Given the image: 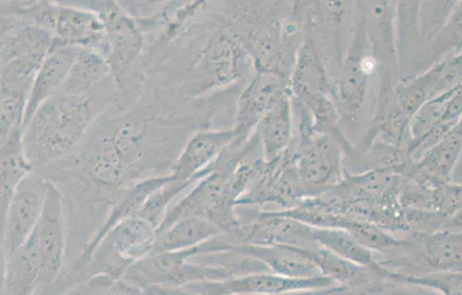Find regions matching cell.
Here are the masks:
<instances>
[{
	"label": "cell",
	"instance_id": "cell-1",
	"mask_svg": "<svg viewBox=\"0 0 462 295\" xmlns=\"http://www.w3.org/2000/svg\"><path fill=\"white\" fill-rule=\"evenodd\" d=\"M101 108L92 94L62 92L41 106L23 130L24 152L31 164H52L74 152Z\"/></svg>",
	"mask_w": 462,
	"mask_h": 295
},
{
	"label": "cell",
	"instance_id": "cell-2",
	"mask_svg": "<svg viewBox=\"0 0 462 295\" xmlns=\"http://www.w3.org/2000/svg\"><path fill=\"white\" fill-rule=\"evenodd\" d=\"M79 7L95 12L107 31L108 52L106 55L117 89L134 92L143 75V34L133 17L115 2H71Z\"/></svg>",
	"mask_w": 462,
	"mask_h": 295
},
{
	"label": "cell",
	"instance_id": "cell-3",
	"mask_svg": "<svg viewBox=\"0 0 462 295\" xmlns=\"http://www.w3.org/2000/svg\"><path fill=\"white\" fill-rule=\"evenodd\" d=\"M377 74L378 62L372 52L364 17L357 8L351 40L333 85L341 122L354 124L359 121L371 90V79Z\"/></svg>",
	"mask_w": 462,
	"mask_h": 295
},
{
	"label": "cell",
	"instance_id": "cell-4",
	"mask_svg": "<svg viewBox=\"0 0 462 295\" xmlns=\"http://www.w3.org/2000/svg\"><path fill=\"white\" fill-rule=\"evenodd\" d=\"M55 35L12 16H2V84L30 88Z\"/></svg>",
	"mask_w": 462,
	"mask_h": 295
},
{
	"label": "cell",
	"instance_id": "cell-5",
	"mask_svg": "<svg viewBox=\"0 0 462 295\" xmlns=\"http://www.w3.org/2000/svg\"><path fill=\"white\" fill-rule=\"evenodd\" d=\"M345 149L329 135L317 134L300 142L296 167L306 197L320 196L345 179Z\"/></svg>",
	"mask_w": 462,
	"mask_h": 295
},
{
	"label": "cell",
	"instance_id": "cell-6",
	"mask_svg": "<svg viewBox=\"0 0 462 295\" xmlns=\"http://www.w3.org/2000/svg\"><path fill=\"white\" fill-rule=\"evenodd\" d=\"M49 180L31 172L12 198L2 217V261L5 262L32 235L45 207Z\"/></svg>",
	"mask_w": 462,
	"mask_h": 295
},
{
	"label": "cell",
	"instance_id": "cell-7",
	"mask_svg": "<svg viewBox=\"0 0 462 295\" xmlns=\"http://www.w3.org/2000/svg\"><path fill=\"white\" fill-rule=\"evenodd\" d=\"M402 263V276L462 272V230H441L430 235H408Z\"/></svg>",
	"mask_w": 462,
	"mask_h": 295
},
{
	"label": "cell",
	"instance_id": "cell-8",
	"mask_svg": "<svg viewBox=\"0 0 462 295\" xmlns=\"http://www.w3.org/2000/svg\"><path fill=\"white\" fill-rule=\"evenodd\" d=\"M251 55L230 32L217 30L204 46L198 71L204 77L206 90L228 86L245 77L253 65ZM254 62V61H253Z\"/></svg>",
	"mask_w": 462,
	"mask_h": 295
},
{
	"label": "cell",
	"instance_id": "cell-9",
	"mask_svg": "<svg viewBox=\"0 0 462 295\" xmlns=\"http://www.w3.org/2000/svg\"><path fill=\"white\" fill-rule=\"evenodd\" d=\"M335 285L339 284L327 276H318L314 279H291L273 272H259L234 276L223 281L193 282L183 287L208 295H276L302 290V289Z\"/></svg>",
	"mask_w": 462,
	"mask_h": 295
},
{
	"label": "cell",
	"instance_id": "cell-10",
	"mask_svg": "<svg viewBox=\"0 0 462 295\" xmlns=\"http://www.w3.org/2000/svg\"><path fill=\"white\" fill-rule=\"evenodd\" d=\"M238 138L247 141L235 125L229 129L199 131L173 161L170 174L173 179L198 183L214 171L218 156Z\"/></svg>",
	"mask_w": 462,
	"mask_h": 295
},
{
	"label": "cell",
	"instance_id": "cell-11",
	"mask_svg": "<svg viewBox=\"0 0 462 295\" xmlns=\"http://www.w3.org/2000/svg\"><path fill=\"white\" fill-rule=\"evenodd\" d=\"M36 234L42 261L41 281L49 284L60 275L66 249L64 203L58 186L51 180L48 181L45 207Z\"/></svg>",
	"mask_w": 462,
	"mask_h": 295
},
{
	"label": "cell",
	"instance_id": "cell-12",
	"mask_svg": "<svg viewBox=\"0 0 462 295\" xmlns=\"http://www.w3.org/2000/svg\"><path fill=\"white\" fill-rule=\"evenodd\" d=\"M80 164L89 178L106 187L129 186L126 161L109 122L98 127L80 153Z\"/></svg>",
	"mask_w": 462,
	"mask_h": 295
},
{
	"label": "cell",
	"instance_id": "cell-13",
	"mask_svg": "<svg viewBox=\"0 0 462 295\" xmlns=\"http://www.w3.org/2000/svg\"><path fill=\"white\" fill-rule=\"evenodd\" d=\"M290 77L273 70H255L243 90L236 108L235 127L248 140L262 116L290 90Z\"/></svg>",
	"mask_w": 462,
	"mask_h": 295
},
{
	"label": "cell",
	"instance_id": "cell-14",
	"mask_svg": "<svg viewBox=\"0 0 462 295\" xmlns=\"http://www.w3.org/2000/svg\"><path fill=\"white\" fill-rule=\"evenodd\" d=\"M79 51V48L66 45L55 37L53 45L31 86L23 130L41 106L61 92Z\"/></svg>",
	"mask_w": 462,
	"mask_h": 295
},
{
	"label": "cell",
	"instance_id": "cell-15",
	"mask_svg": "<svg viewBox=\"0 0 462 295\" xmlns=\"http://www.w3.org/2000/svg\"><path fill=\"white\" fill-rule=\"evenodd\" d=\"M60 12L54 35L56 39L79 49L92 50L106 59L108 52L107 31L95 12L71 2H59Z\"/></svg>",
	"mask_w": 462,
	"mask_h": 295
},
{
	"label": "cell",
	"instance_id": "cell-16",
	"mask_svg": "<svg viewBox=\"0 0 462 295\" xmlns=\"http://www.w3.org/2000/svg\"><path fill=\"white\" fill-rule=\"evenodd\" d=\"M292 99L306 105L317 98L333 96V85L313 35L305 34L290 78Z\"/></svg>",
	"mask_w": 462,
	"mask_h": 295
},
{
	"label": "cell",
	"instance_id": "cell-17",
	"mask_svg": "<svg viewBox=\"0 0 462 295\" xmlns=\"http://www.w3.org/2000/svg\"><path fill=\"white\" fill-rule=\"evenodd\" d=\"M172 179L170 173L166 175H158V177H149L147 179L136 181L125 188L120 196L117 197L116 202L112 206L109 216L98 229L95 237L85 249L77 267L80 268L88 265L91 257L95 254L99 244L105 240L112 230L118 224L134 217H139L143 206L152 194L159 190L171 181Z\"/></svg>",
	"mask_w": 462,
	"mask_h": 295
},
{
	"label": "cell",
	"instance_id": "cell-18",
	"mask_svg": "<svg viewBox=\"0 0 462 295\" xmlns=\"http://www.w3.org/2000/svg\"><path fill=\"white\" fill-rule=\"evenodd\" d=\"M462 154V125L424 154L420 161L410 162L403 177L434 186L452 181L453 173Z\"/></svg>",
	"mask_w": 462,
	"mask_h": 295
},
{
	"label": "cell",
	"instance_id": "cell-19",
	"mask_svg": "<svg viewBox=\"0 0 462 295\" xmlns=\"http://www.w3.org/2000/svg\"><path fill=\"white\" fill-rule=\"evenodd\" d=\"M236 253L264 263L270 272L291 279H314L323 276L308 254V249L285 244H242Z\"/></svg>",
	"mask_w": 462,
	"mask_h": 295
},
{
	"label": "cell",
	"instance_id": "cell-20",
	"mask_svg": "<svg viewBox=\"0 0 462 295\" xmlns=\"http://www.w3.org/2000/svg\"><path fill=\"white\" fill-rule=\"evenodd\" d=\"M42 261L36 229L29 240L3 262L2 295H32L41 281Z\"/></svg>",
	"mask_w": 462,
	"mask_h": 295
},
{
	"label": "cell",
	"instance_id": "cell-21",
	"mask_svg": "<svg viewBox=\"0 0 462 295\" xmlns=\"http://www.w3.org/2000/svg\"><path fill=\"white\" fill-rule=\"evenodd\" d=\"M293 124H295V117H293L290 91L262 116L257 128H255V134H257L261 148L263 150L265 161L278 159L290 148Z\"/></svg>",
	"mask_w": 462,
	"mask_h": 295
},
{
	"label": "cell",
	"instance_id": "cell-22",
	"mask_svg": "<svg viewBox=\"0 0 462 295\" xmlns=\"http://www.w3.org/2000/svg\"><path fill=\"white\" fill-rule=\"evenodd\" d=\"M23 147V130L12 132L0 140V208L2 217L22 181L33 172Z\"/></svg>",
	"mask_w": 462,
	"mask_h": 295
},
{
	"label": "cell",
	"instance_id": "cell-23",
	"mask_svg": "<svg viewBox=\"0 0 462 295\" xmlns=\"http://www.w3.org/2000/svg\"><path fill=\"white\" fill-rule=\"evenodd\" d=\"M112 78L111 68L102 54L79 49L61 92L72 96H88Z\"/></svg>",
	"mask_w": 462,
	"mask_h": 295
},
{
	"label": "cell",
	"instance_id": "cell-24",
	"mask_svg": "<svg viewBox=\"0 0 462 295\" xmlns=\"http://www.w3.org/2000/svg\"><path fill=\"white\" fill-rule=\"evenodd\" d=\"M221 234L224 232L208 218L185 217L159 234L157 247L154 251L178 253V251L189 250Z\"/></svg>",
	"mask_w": 462,
	"mask_h": 295
},
{
	"label": "cell",
	"instance_id": "cell-25",
	"mask_svg": "<svg viewBox=\"0 0 462 295\" xmlns=\"http://www.w3.org/2000/svg\"><path fill=\"white\" fill-rule=\"evenodd\" d=\"M462 52V2H457L445 27L423 49L415 67V77L439 62ZM414 77V78H415Z\"/></svg>",
	"mask_w": 462,
	"mask_h": 295
},
{
	"label": "cell",
	"instance_id": "cell-26",
	"mask_svg": "<svg viewBox=\"0 0 462 295\" xmlns=\"http://www.w3.org/2000/svg\"><path fill=\"white\" fill-rule=\"evenodd\" d=\"M311 234L317 244L342 259L364 267L379 265V262L374 260L373 251L345 229L311 227Z\"/></svg>",
	"mask_w": 462,
	"mask_h": 295
},
{
	"label": "cell",
	"instance_id": "cell-27",
	"mask_svg": "<svg viewBox=\"0 0 462 295\" xmlns=\"http://www.w3.org/2000/svg\"><path fill=\"white\" fill-rule=\"evenodd\" d=\"M429 100L452 90L462 81V52L414 78Z\"/></svg>",
	"mask_w": 462,
	"mask_h": 295
},
{
	"label": "cell",
	"instance_id": "cell-28",
	"mask_svg": "<svg viewBox=\"0 0 462 295\" xmlns=\"http://www.w3.org/2000/svg\"><path fill=\"white\" fill-rule=\"evenodd\" d=\"M30 89L26 87L2 84L0 94V140L12 132L23 130Z\"/></svg>",
	"mask_w": 462,
	"mask_h": 295
},
{
	"label": "cell",
	"instance_id": "cell-29",
	"mask_svg": "<svg viewBox=\"0 0 462 295\" xmlns=\"http://www.w3.org/2000/svg\"><path fill=\"white\" fill-rule=\"evenodd\" d=\"M2 16H12L54 34L60 4L55 2H2Z\"/></svg>",
	"mask_w": 462,
	"mask_h": 295
},
{
	"label": "cell",
	"instance_id": "cell-30",
	"mask_svg": "<svg viewBox=\"0 0 462 295\" xmlns=\"http://www.w3.org/2000/svg\"><path fill=\"white\" fill-rule=\"evenodd\" d=\"M388 281L432 289L441 295H462V272H437L418 276H402L385 269Z\"/></svg>",
	"mask_w": 462,
	"mask_h": 295
},
{
	"label": "cell",
	"instance_id": "cell-31",
	"mask_svg": "<svg viewBox=\"0 0 462 295\" xmlns=\"http://www.w3.org/2000/svg\"><path fill=\"white\" fill-rule=\"evenodd\" d=\"M196 184V181L180 180L172 178L171 181H168L166 185L161 187L159 190L155 191L149 198L139 217L147 219L154 227L159 229L174 198L180 193L185 191L187 188Z\"/></svg>",
	"mask_w": 462,
	"mask_h": 295
},
{
	"label": "cell",
	"instance_id": "cell-32",
	"mask_svg": "<svg viewBox=\"0 0 462 295\" xmlns=\"http://www.w3.org/2000/svg\"><path fill=\"white\" fill-rule=\"evenodd\" d=\"M456 3L457 2H439V0L420 2L418 23H420L423 49L426 48L429 43L435 39L436 35L440 32L442 28L445 27Z\"/></svg>",
	"mask_w": 462,
	"mask_h": 295
},
{
	"label": "cell",
	"instance_id": "cell-33",
	"mask_svg": "<svg viewBox=\"0 0 462 295\" xmlns=\"http://www.w3.org/2000/svg\"><path fill=\"white\" fill-rule=\"evenodd\" d=\"M89 281L95 295H152L145 286L107 274L93 275Z\"/></svg>",
	"mask_w": 462,
	"mask_h": 295
},
{
	"label": "cell",
	"instance_id": "cell-34",
	"mask_svg": "<svg viewBox=\"0 0 462 295\" xmlns=\"http://www.w3.org/2000/svg\"><path fill=\"white\" fill-rule=\"evenodd\" d=\"M462 210V184L449 181L442 188L439 212L451 219Z\"/></svg>",
	"mask_w": 462,
	"mask_h": 295
},
{
	"label": "cell",
	"instance_id": "cell-35",
	"mask_svg": "<svg viewBox=\"0 0 462 295\" xmlns=\"http://www.w3.org/2000/svg\"><path fill=\"white\" fill-rule=\"evenodd\" d=\"M378 295H441L432 289L402 282L385 281Z\"/></svg>",
	"mask_w": 462,
	"mask_h": 295
},
{
	"label": "cell",
	"instance_id": "cell-36",
	"mask_svg": "<svg viewBox=\"0 0 462 295\" xmlns=\"http://www.w3.org/2000/svg\"><path fill=\"white\" fill-rule=\"evenodd\" d=\"M146 288L152 295H208L203 292L190 290L186 287L148 286Z\"/></svg>",
	"mask_w": 462,
	"mask_h": 295
},
{
	"label": "cell",
	"instance_id": "cell-37",
	"mask_svg": "<svg viewBox=\"0 0 462 295\" xmlns=\"http://www.w3.org/2000/svg\"><path fill=\"white\" fill-rule=\"evenodd\" d=\"M341 285H335L330 287L314 288V289H302V290L290 291L276 295H330Z\"/></svg>",
	"mask_w": 462,
	"mask_h": 295
},
{
	"label": "cell",
	"instance_id": "cell-38",
	"mask_svg": "<svg viewBox=\"0 0 462 295\" xmlns=\"http://www.w3.org/2000/svg\"><path fill=\"white\" fill-rule=\"evenodd\" d=\"M62 295H95L90 281H86L82 286H78L71 289L70 291L66 292Z\"/></svg>",
	"mask_w": 462,
	"mask_h": 295
},
{
	"label": "cell",
	"instance_id": "cell-39",
	"mask_svg": "<svg viewBox=\"0 0 462 295\" xmlns=\"http://www.w3.org/2000/svg\"><path fill=\"white\" fill-rule=\"evenodd\" d=\"M330 295H368V293L361 289L340 286Z\"/></svg>",
	"mask_w": 462,
	"mask_h": 295
},
{
	"label": "cell",
	"instance_id": "cell-40",
	"mask_svg": "<svg viewBox=\"0 0 462 295\" xmlns=\"http://www.w3.org/2000/svg\"><path fill=\"white\" fill-rule=\"evenodd\" d=\"M452 181H454V183L462 184V154L458 161L457 166L455 168Z\"/></svg>",
	"mask_w": 462,
	"mask_h": 295
},
{
	"label": "cell",
	"instance_id": "cell-41",
	"mask_svg": "<svg viewBox=\"0 0 462 295\" xmlns=\"http://www.w3.org/2000/svg\"><path fill=\"white\" fill-rule=\"evenodd\" d=\"M368 295H370V294H368Z\"/></svg>",
	"mask_w": 462,
	"mask_h": 295
}]
</instances>
